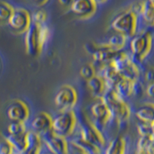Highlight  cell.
<instances>
[{
    "instance_id": "37",
    "label": "cell",
    "mask_w": 154,
    "mask_h": 154,
    "mask_svg": "<svg viewBox=\"0 0 154 154\" xmlns=\"http://www.w3.org/2000/svg\"><path fill=\"white\" fill-rule=\"evenodd\" d=\"M0 71H1V61H0Z\"/></svg>"
},
{
    "instance_id": "6",
    "label": "cell",
    "mask_w": 154,
    "mask_h": 154,
    "mask_svg": "<svg viewBox=\"0 0 154 154\" xmlns=\"http://www.w3.org/2000/svg\"><path fill=\"white\" fill-rule=\"evenodd\" d=\"M111 65L117 70L121 76L128 80L138 82L142 80L143 66L135 61L130 51H123L120 56L114 60Z\"/></svg>"
},
{
    "instance_id": "28",
    "label": "cell",
    "mask_w": 154,
    "mask_h": 154,
    "mask_svg": "<svg viewBox=\"0 0 154 154\" xmlns=\"http://www.w3.org/2000/svg\"><path fill=\"white\" fill-rule=\"evenodd\" d=\"M142 81L146 86L154 82V66H149L143 69Z\"/></svg>"
},
{
    "instance_id": "36",
    "label": "cell",
    "mask_w": 154,
    "mask_h": 154,
    "mask_svg": "<svg viewBox=\"0 0 154 154\" xmlns=\"http://www.w3.org/2000/svg\"><path fill=\"white\" fill-rule=\"evenodd\" d=\"M152 129H153V137H154V123L152 124Z\"/></svg>"
},
{
    "instance_id": "25",
    "label": "cell",
    "mask_w": 154,
    "mask_h": 154,
    "mask_svg": "<svg viewBox=\"0 0 154 154\" xmlns=\"http://www.w3.org/2000/svg\"><path fill=\"white\" fill-rule=\"evenodd\" d=\"M79 74H80L81 77L86 81L93 78L94 75H96L97 74V72H96V66L93 64V63H89L84 64L80 68Z\"/></svg>"
},
{
    "instance_id": "24",
    "label": "cell",
    "mask_w": 154,
    "mask_h": 154,
    "mask_svg": "<svg viewBox=\"0 0 154 154\" xmlns=\"http://www.w3.org/2000/svg\"><path fill=\"white\" fill-rule=\"evenodd\" d=\"M15 8L9 2L5 1H0V20L9 21Z\"/></svg>"
},
{
    "instance_id": "23",
    "label": "cell",
    "mask_w": 154,
    "mask_h": 154,
    "mask_svg": "<svg viewBox=\"0 0 154 154\" xmlns=\"http://www.w3.org/2000/svg\"><path fill=\"white\" fill-rule=\"evenodd\" d=\"M29 130V126L27 123H23V122H16V121H11L9 126L7 127L8 133L10 135L13 136H19V135H23L26 133Z\"/></svg>"
},
{
    "instance_id": "31",
    "label": "cell",
    "mask_w": 154,
    "mask_h": 154,
    "mask_svg": "<svg viewBox=\"0 0 154 154\" xmlns=\"http://www.w3.org/2000/svg\"><path fill=\"white\" fill-rule=\"evenodd\" d=\"M73 0H58V2L62 6L65 8H69V9L71 5H72V2Z\"/></svg>"
},
{
    "instance_id": "14",
    "label": "cell",
    "mask_w": 154,
    "mask_h": 154,
    "mask_svg": "<svg viewBox=\"0 0 154 154\" xmlns=\"http://www.w3.org/2000/svg\"><path fill=\"white\" fill-rule=\"evenodd\" d=\"M98 4L94 0H73L69 10L80 19H91L96 14Z\"/></svg>"
},
{
    "instance_id": "22",
    "label": "cell",
    "mask_w": 154,
    "mask_h": 154,
    "mask_svg": "<svg viewBox=\"0 0 154 154\" xmlns=\"http://www.w3.org/2000/svg\"><path fill=\"white\" fill-rule=\"evenodd\" d=\"M140 18L143 23L149 28L154 27V5L149 0H144Z\"/></svg>"
},
{
    "instance_id": "29",
    "label": "cell",
    "mask_w": 154,
    "mask_h": 154,
    "mask_svg": "<svg viewBox=\"0 0 154 154\" xmlns=\"http://www.w3.org/2000/svg\"><path fill=\"white\" fill-rule=\"evenodd\" d=\"M0 154H19L8 141L3 140L0 142Z\"/></svg>"
},
{
    "instance_id": "16",
    "label": "cell",
    "mask_w": 154,
    "mask_h": 154,
    "mask_svg": "<svg viewBox=\"0 0 154 154\" xmlns=\"http://www.w3.org/2000/svg\"><path fill=\"white\" fill-rule=\"evenodd\" d=\"M138 121L143 123H154V102H146L138 107L134 112Z\"/></svg>"
},
{
    "instance_id": "32",
    "label": "cell",
    "mask_w": 154,
    "mask_h": 154,
    "mask_svg": "<svg viewBox=\"0 0 154 154\" xmlns=\"http://www.w3.org/2000/svg\"><path fill=\"white\" fill-rule=\"evenodd\" d=\"M37 6H43L49 2V0H32Z\"/></svg>"
},
{
    "instance_id": "35",
    "label": "cell",
    "mask_w": 154,
    "mask_h": 154,
    "mask_svg": "<svg viewBox=\"0 0 154 154\" xmlns=\"http://www.w3.org/2000/svg\"><path fill=\"white\" fill-rule=\"evenodd\" d=\"M149 1L152 4V5H154V0H149Z\"/></svg>"
},
{
    "instance_id": "1",
    "label": "cell",
    "mask_w": 154,
    "mask_h": 154,
    "mask_svg": "<svg viewBox=\"0 0 154 154\" xmlns=\"http://www.w3.org/2000/svg\"><path fill=\"white\" fill-rule=\"evenodd\" d=\"M25 35V47L27 54L38 57L43 52L51 37V29L47 24L32 23Z\"/></svg>"
},
{
    "instance_id": "12",
    "label": "cell",
    "mask_w": 154,
    "mask_h": 154,
    "mask_svg": "<svg viewBox=\"0 0 154 154\" xmlns=\"http://www.w3.org/2000/svg\"><path fill=\"white\" fill-rule=\"evenodd\" d=\"M6 114L11 121L26 123H28L31 117V111L28 104L19 99L12 100L8 106Z\"/></svg>"
},
{
    "instance_id": "20",
    "label": "cell",
    "mask_w": 154,
    "mask_h": 154,
    "mask_svg": "<svg viewBox=\"0 0 154 154\" xmlns=\"http://www.w3.org/2000/svg\"><path fill=\"white\" fill-rule=\"evenodd\" d=\"M135 83L136 82L122 78L112 89H114L118 94L120 95L123 99L126 100L127 99L131 98L132 96H133Z\"/></svg>"
},
{
    "instance_id": "2",
    "label": "cell",
    "mask_w": 154,
    "mask_h": 154,
    "mask_svg": "<svg viewBox=\"0 0 154 154\" xmlns=\"http://www.w3.org/2000/svg\"><path fill=\"white\" fill-rule=\"evenodd\" d=\"M129 49L133 60L143 66L154 46V34L151 28L142 29L129 41Z\"/></svg>"
},
{
    "instance_id": "33",
    "label": "cell",
    "mask_w": 154,
    "mask_h": 154,
    "mask_svg": "<svg viewBox=\"0 0 154 154\" xmlns=\"http://www.w3.org/2000/svg\"><path fill=\"white\" fill-rule=\"evenodd\" d=\"M94 1L96 3L98 4V5H102V4L106 3L108 0H94Z\"/></svg>"
},
{
    "instance_id": "8",
    "label": "cell",
    "mask_w": 154,
    "mask_h": 154,
    "mask_svg": "<svg viewBox=\"0 0 154 154\" xmlns=\"http://www.w3.org/2000/svg\"><path fill=\"white\" fill-rule=\"evenodd\" d=\"M78 100V92L70 84H64L60 86L54 96V104L59 112L75 109Z\"/></svg>"
},
{
    "instance_id": "9",
    "label": "cell",
    "mask_w": 154,
    "mask_h": 154,
    "mask_svg": "<svg viewBox=\"0 0 154 154\" xmlns=\"http://www.w3.org/2000/svg\"><path fill=\"white\" fill-rule=\"evenodd\" d=\"M90 118L103 133V130L114 122L110 109L103 100H97L90 106Z\"/></svg>"
},
{
    "instance_id": "10",
    "label": "cell",
    "mask_w": 154,
    "mask_h": 154,
    "mask_svg": "<svg viewBox=\"0 0 154 154\" xmlns=\"http://www.w3.org/2000/svg\"><path fill=\"white\" fill-rule=\"evenodd\" d=\"M7 23L14 32L25 34L32 23V14L25 8H15Z\"/></svg>"
},
{
    "instance_id": "11",
    "label": "cell",
    "mask_w": 154,
    "mask_h": 154,
    "mask_svg": "<svg viewBox=\"0 0 154 154\" xmlns=\"http://www.w3.org/2000/svg\"><path fill=\"white\" fill-rule=\"evenodd\" d=\"M43 143L52 154H69V143L68 139L53 131L42 137Z\"/></svg>"
},
{
    "instance_id": "15",
    "label": "cell",
    "mask_w": 154,
    "mask_h": 154,
    "mask_svg": "<svg viewBox=\"0 0 154 154\" xmlns=\"http://www.w3.org/2000/svg\"><path fill=\"white\" fill-rule=\"evenodd\" d=\"M86 86L90 93L96 100H102L109 89L105 79L98 74L86 81Z\"/></svg>"
},
{
    "instance_id": "19",
    "label": "cell",
    "mask_w": 154,
    "mask_h": 154,
    "mask_svg": "<svg viewBox=\"0 0 154 154\" xmlns=\"http://www.w3.org/2000/svg\"><path fill=\"white\" fill-rule=\"evenodd\" d=\"M127 142L122 135L114 137L106 146L104 154H126Z\"/></svg>"
},
{
    "instance_id": "27",
    "label": "cell",
    "mask_w": 154,
    "mask_h": 154,
    "mask_svg": "<svg viewBox=\"0 0 154 154\" xmlns=\"http://www.w3.org/2000/svg\"><path fill=\"white\" fill-rule=\"evenodd\" d=\"M32 23L37 24H46L48 20L47 12L43 9H38L32 14Z\"/></svg>"
},
{
    "instance_id": "26",
    "label": "cell",
    "mask_w": 154,
    "mask_h": 154,
    "mask_svg": "<svg viewBox=\"0 0 154 154\" xmlns=\"http://www.w3.org/2000/svg\"><path fill=\"white\" fill-rule=\"evenodd\" d=\"M137 128L140 137H153L152 124L138 121V123H137Z\"/></svg>"
},
{
    "instance_id": "13",
    "label": "cell",
    "mask_w": 154,
    "mask_h": 154,
    "mask_svg": "<svg viewBox=\"0 0 154 154\" xmlns=\"http://www.w3.org/2000/svg\"><path fill=\"white\" fill-rule=\"evenodd\" d=\"M53 117L47 112H39L30 119L29 130L43 137L52 131Z\"/></svg>"
},
{
    "instance_id": "34",
    "label": "cell",
    "mask_w": 154,
    "mask_h": 154,
    "mask_svg": "<svg viewBox=\"0 0 154 154\" xmlns=\"http://www.w3.org/2000/svg\"><path fill=\"white\" fill-rule=\"evenodd\" d=\"M78 151H79V152H77V153H75V154H88V153H86V152H83V151L79 150V149H78Z\"/></svg>"
},
{
    "instance_id": "3",
    "label": "cell",
    "mask_w": 154,
    "mask_h": 154,
    "mask_svg": "<svg viewBox=\"0 0 154 154\" xmlns=\"http://www.w3.org/2000/svg\"><path fill=\"white\" fill-rule=\"evenodd\" d=\"M102 100L109 108L114 122L119 127H123L129 122L132 116L131 107L114 89H109Z\"/></svg>"
},
{
    "instance_id": "17",
    "label": "cell",
    "mask_w": 154,
    "mask_h": 154,
    "mask_svg": "<svg viewBox=\"0 0 154 154\" xmlns=\"http://www.w3.org/2000/svg\"><path fill=\"white\" fill-rule=\"evenodd\" d=\"M27 143L26 149L21 154H42L43 140L40 135L29 130L27 132Z\"/></svg>"
},
{
    "instance_id": "30",
    "label": "cell",
    "mask_w": 154,
    "mask_h": 154,
    "mask_svg": "<svg viewBox=\"0 0 154 154\" xmlns=\"http://www.w3.org/2000/svg\"><path fill=\"white\" fill-rule=\"evenodd\" d=\"M145 94L152 102H154V82L146 86Z\"/></svg>"
},
{
    "instance_id": "18",
    "label": "cell",
    "mask_w": 154,
    "mask_h": 154,
    "mask_svg": "<svg viewBox=\"0 0 154 154\" xmlns=\"http://www.w3.org/2000/svg\"><path fill=\"white\" fill-rule=\"evenodd\" d=\"M129 41L130 38L126 35L114 32L113 34L108 37L106 42L100 44L104 47L110 48L116 50H123L129 45Z\"/></svg>"
},
{
    "instance_id": "7",
    "label": "cell",
    "mask_w": 154,
    "mask_h": 154,
    "mask_svg": "<svg viewBox=\"0 0 154 154\" xmlns=\"http://www.w3.org/2000/svg\"><path fill=\"white\" fill-rule=\"evenodd\" d=\"M78 124V113L75 109L60 112L53 117L52 131L68 139L75 133Z\"/></svg>"
},
{
    "instance_id": "21",
    "label": "cell",
    "mask_w": 154,
    "mask_h": 154,
    "mask_svg": "<svg viewBox=\"0 0 154 154\" xmlns=\"http://www.w3.org/2000/svg\"><path fill=\"white\" fill-rule=\"evenodd\" d=\"M4 140L9 143L15 150L19 154L24 152L27 147V133L23 135H19V136H13L10 135L8 133H5L3 135Z\"/></svg>"
},
{
    "instance_id": "38",
    "label": "cell",
    "mask_w": 154,
    "mask_h": 154,
    "mask_svg": "<svg viewBox=\"0 0 154 154\" xmlns=\"http://www.w3.org/2000/svg\"><path fill=\"white\" fill-rule=\"evenodd\" d=\"M49 154H52V153H49Z\"/></svg>"
},
{
    "instance_id": "4",
    "label": "cell",
    "mask_w": 154,
    "mask_h": 154,
    "mask_svg": "<svg viewBox=\"0 0 154 154\" xmlns=\"http://www.w3.org/2000/svg\"><path fill=\"white\" fill-rule=\"evenodd\" d=\"M141 22L140 16L127 8L112 19L110 27L114 32L123 34L130 39L141 31Z\"/></svg>"
},
{
    "instance_id": "5",
    "label": "cell",
    "mask_w": 154,
    "mask_h": 154,
    "mask_svg": "<svg viewBox=\"0 0 154 154\" xmlns=\"http://www.w3.org/2000/svg\"><path fill=\"white\" fill-rule=\"evenodd\" d=\"M79 136L89 143L103 149L106 146V140L103 133L94 123L89 114L86 112L78 115Z\"/></svg>"
}]
</instances>
